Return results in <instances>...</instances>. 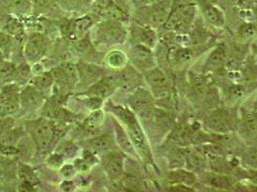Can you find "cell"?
<instances>
[{"instance_id":"6da1fadb","label":"cell","mask_w":257,"mask_h":192,"mask_svg":"<svg viewBox=\"0 0 257 192\" xmlns=\"http://www.w3.org/2000/svg\"><path fill=\"white\" fill-rule=\"evenodd\" d=\"M32 136L40 151H46L55 136L54 125L47 120H39L32 124Z\"/></svg>"},{"instance_id":"7a4b0ae2","label":"cell","mask_w":257,"mask_h":192,"mask_svg":"<svg viewBox=\"0 0 257 192\" xmlns=\"http://www.w3.org/2000/svg\"><path fill=\"white\" fill-rule=\"evenodd\" d=\"M123 123L127 126L129 138L132 144L135 145L136 149L140 152L141 155H143L147 158H151V149L148 144L147 138L143 130L141 129L140 124L135 118V116H131L127 120H124Z\"/></svg>"},{"instance_id":"3957f363","label":"cell","mask_w":257,"mask_h":192,"mask_svg":"<svg viewBox=\"0 0 257 192\" xmlns=\"http://www.w3.org/2000/svg\"><path fill=\"white\" fill-rule=\"evenodd\" d=\"M97 36L104 44H117L123 42L126 33L119 24L114 22H109L98 26Z\"/></svg>"},{"instance_id":"277c9868","label":"cell","mask_w":257,"mask_h":192,"mask_svg":"<svg viewBox=\"0 0 257 192\" xmlns=\"http://www.w3.org/2000/svg\"><path fill=\"white\" fill-rule=\"evenodd\" d=\"M47 48V38L43 34L34 33L30 35L25 48H24V54L25 57L30 60H37L40 59L46 52Z\"/></svg>"},{"instance_id":"5b68a950","label":"cell","mask_w":257,"mask_h":192,"mask_svg":"<svg viewBox=\"0 0 257 192\" xmlns=\"http://www.w3.org/2000/svg\"><path fill=\"white\" fill-rule=\"evenodd\" d=\"M117 84L123 90H133L141 84V75L133 68L126 66L118 73L117 79Z\"/></svg>"},{"instance_id":"8992f818","label":"cell","mask_w":257,"mask_h":192,"mask_svg":"<svg viewBox=\"0 0 257 192\" xmlns=\"http://www.w3.org/2000/svg\"><path fill=\"white\" fill-rule=\"evenodd\" d=\"M105 170L110 179L117 180L123 174V156L118 152H112L106 156Z\"/></svg>"},{"instance_id":"52a82bcc","label":"cell","mask_w":257,"mask_h":192,"mask_svg":"<svg viewBox=\"0 0 257 192\" xmlns=\"http://www.w3.org/2000/svg\"><path fill=\"white\" fill-rule=\"evenodd\" d=\"M76 68L82 83L86 84H94L101 78L103 73V70L99 66L87 62H79Z\"/></svg>"},{"instance_id":"ba28073f","label":"cell","mask_w":257,"mask_h":192,"mask_svg":"<svg viewBox=\"0 0 257 192\" xmlns=\"http://www.w3.org/2000/svg\"><path fill=\"white\" fill-rule=\"evenodd\" d=\"M230 116L225 110L214 112L207 120L208 126L215 132H226L230 130Z\"/></svg>"},{"instance_id":"9c48e42d","label":"cell","mask_w":257,"mask_h":192,"mask_svg":"<svg viewBox=\"0 0 257 192\" xmlns=\"http://www.w3.org/2000/svg\"><path fill=\"white\" fill-rule=\"evenodd\" d=\"M43 99L41 90L36 88L34 86H28L20 94V103L24 108H36L38 107Z\"/></svg>"},{"instance_id":"30bf717a","label":"cell","mask_w":257,"mask_h":192,"mask_svg":"<svg viewBox=\"0 0 257 192\" xmlns=\"http://www.w3.org/2000/svg\"><path fill=\"white\" fill-rule=\"evenodd\" d=\"M152 101V96L148 92L144 90H139L135 92L134 96H132L131 105L135 110L145 112L152 108H151Z\"/></svg>"},{"instance_id":"8fae6325","label":"cell","mask_w":257,"mask_h":192,"mask_svg":"<svg viewBox=\"0 0 257 192\" xmlns=\"http://www.w3.org/2000/svg\"><path fill=\"white\" fill-rule=\"evenodd\" d=\"M132 57L134 62L141 68H148L153 64L151 51L145 46H138L133 49Z\"/></svg>"},{"instance_id":"7c38bea8","label":"cell","mask_w":257,"mask_h":192,"mask_svg":"<svg viewBox=\"0 0 257 192\" xmlns=\"http://www.w3.org/2000/svg\"><path fill=\"white\" fill-rule=\"evenodd\" d=\"M114 82L115 81L110 78H104V79L98 80L92 86V88L87 94H89L92 97H98V98L105 97L112 92Z\"/></svg>"},{"instance_id":"4fadbf2b","label":"cell","mask_w":257,"mask_h":192,"mask_svg":"<svg viewBox=\"0 0 257 192\" xmlns=\"http://www.w3.org/2000/svg\"><path fill=\"white\" fill-rule=\"evenodd\" d=\"M146 78L149 82V84L152 86L154 90L165 92L167 84H168V79L162 70L158 68H153L150 72H147Z\"/></svg>"},{"instance_id":"5bb4252c","label":"cell","mask_w":257,"mask_h":192,"mask_svg":"<svg viewBox=\"0 0 257 192\" xmlns=\"http://www.w3.org/2000/svg\"><path fill=\"white\" fill-rule=\"evenodd\" d=\"M226 60L225 49L223 46L216 48L205 64V70H214L223 66Z\"/></svg>"},{"instance_id":"9a60e30c","label":"cell","mask_w":257,"mask_h":192,"mask_svg":"<svg viewBox=\"0 0 257 192\" xmlns=\"http://www.w3.org/2000/svg\"><path fill=\"white\" fill-rule=\"evenodd\" d=\"M116 136H117V144L128 154H135L134 152V145L131 142L129 136L125 132V131L121 128V126L116 124Z\"/></svg>"},{"instance_id":"2e32d148","label":"cell","mask_w":257,"mask_h":192,"mask_svg":"<svg viewBox=\"0 0 257 192\" xmlns=\"http://www.w3.org/2000/svg\"><path fill=\"white\" fill-rule=\"evenodd\" d=\"M104 116L100 110H94L93 114H91L83 122V127L90 132H94L96 129L99 128L101 123L103 122Z\"/></svg>"},{"instance_id":"e0dca14e","label":"cell","mask_w":257,"mask_h":192,"mask_svg":"<svg viewBox=\"0 0 257 192\" xmlns=\"http://www.w3.org/2000/svg\"><path fill=\"white\" fill-rule=\"evenodd\" d=\"M169 178L172 182L182 184H193L196 180L195 176L184 170H176L170 173Z\"/></svg>"},{"instance_id":"ac0fdd59","label":"cell","mask_w":257,"mask_h":192,"mask_svg":"<svg viewBox=\"0 0 257 192\" xmlns=\"http://www.w3.org/2000/svg\"><path fill=\"white\" fill-rule=\"evenodd\" d=\"M54 82V78L51 72H44L36 76L33 81V86L39 90H46L49 88Z\"/></svg>"},{"instance_id":"d6986e66","label":"cell","mask_w":257,"mask_h":192,"mask_svg":"<svg viewBox=\"0 0 257 192\" xmlns=\"http://www.w3.org/2000/svg\"><path fill=\"white\" fill-rule=\"evenodd\" d=\"M14 101H20V94L16 86H7L3 88L0 92V105L10 103Z\"/></svg>"},{"instance_id":"ffe728a7","label":"cell","mask_w":257,"mask_h":192,"mask_svg":"<svg viewBox=\"0 0 257 192\" xmlns=\"http://www.w3.org/2000/svg\"><path fill=\"white\" fill-rule=\"evenodd\" d=\"M90 145L95 152L106 151L112 145V138L108 134L98 136L90 142Z\"/></svg>"},{"instance_id":"44dd1931","label":"cell","mask_w":257,"mask_h":192,"mask_svg":"<svg viewBox=\"0 0 257 192\" xmlns=\"http://www.w3.org/2000/svg\"><path fill=\"white\" fill-rule=\"evenodd\" d=\"M22 129H10L0 136V144L2 145H14L22 136Z\"/></svg>"},{"instance_id":"7402d4cb","label":"cell","mask_w":257,"mask_h":192,"mask_svg":"<svg viewBox=\"0 0 257 192\" xmlns=\"http://www.w3.org/2000/svg\"><path fill=\"white\" fill-rule=\"evenodd\" d=\"M107 62L109 64L110 66L115 68H122L126 64V57L120 51H113L108 55Z\"/></svg>"},{"instance_id":"603a6c76","label":"cell","mask_w":257,"mask_h":192,"mask_svg":"<svg viewBox=\"0 0 257 192\" xmlns=\"http://www.w3.org/2000/svg\"><path fill=\"white\" fill-rule=\"evenodd\" d=\"M207 182L210 184L211 186L217 188L227 190L231 186V180L222 175H210L207 178Z\"/></svg>"},{"instance_id":"cb8c5ba5","label":"cell","mask_w":257,"mask_h":192,"mask_svg":"<svg viewBox=\"0 0 257 192\" xmlns=\"http://www.w3.org/2000/svg\"><path fill=\"white\" fill-rule=\"evenodd\" d=\"M243 122L246 131L249 134H255L256 131V116L254 112H246L243 114Z\"/></svg>"},{"instance_id":"d4e9b609","label":"cell","mask_w":257,"mask_h":192,"mask_svg":"<svg viewBox=\"0 0 257 192\" xmlns=\"http://www.w3.org/2000/svg\"><path fill=\"white\" fill-rule=\"evenodd\" d=\"M205 16L207 20L210 22L211 24H215L217 26H222L223 24V16L222 12H220L218 9L214 7H208L204 10Z\"/></svg>"},{"instance_id":"484cf974","label":"cell","mask_w":257,"mask_h":192,"mask_svg":"<svg viewBox=\"0 0 257 192\" xmlns=\"http://www.w3.org/2000/svg\"><path fill=\"white\" fill-rule=\"evenodd\" d=\"M168 11H169V7L167 4L161 5L156 10H154L152 14V22L153 24L159 25L163 24L167 18V16L169 12Z\"/></svg>"},{"instance_id":"4316f807","label":"cell","mask_w":257,"mask_h":192,"mask_svg":"<svg viewBox=\"0 0 257 192\" xmlns=\"http://www.w3.org/2000/svg\"><path fill=\"white\" fill-rule=\"evenodd\" d=\"M17 74V68L11 62L2 60L0 62V78L7 79Z\"/></svg>"},{"instance_id":"83f0119b","label":"cell","mask_w":257,"mask_h":192,"mask_svg":"<svg viewBox=\"0 0 257 192\" xmlns=\"http://www.w3.org/2000/svg\"><path fill=\"white\" fill-rule=\"evenodd\" d=\"M139 38L146 46H153L156 42L155 33L151 29H142L139 32Z\"/></svg>"},{"instance_id":"f1b7e54d","label":"cell","mask_w":257,"mask_h":192,"mask_svg":"<svg viewBox=\"0 0 257 192\" xmlns=\"http://www.w3.org/2000/svg\"><path fill=\"white\" fill-rule=\"evenodd\" d=\"M192 58V54L191 51L189 49H183V48H178L176 49L173 52V60L176 62V64H184L188 60H191Z\"/></svg>"},{"instance_id":"f546056e","label":"cell","mask_w":257,"mask_h":192,"mask_svg":"<svg viewBox=\"0 0 257 192\" xmlns=\"http://www.w3.org/2000/svg\"><path fill=\"white\" fill-rule=\"evenodd\" d=\"M20 101H14L10 103H6L3 105H0V116H9L10 114H15L20 108Z\"/></svg>"},{"instance_id":"4dcf8cb0","label":"cell","mask_w":257,"mask_h":192,"mask_svg":"<svg viewBox=\"0 0 257 192\" xmlns=\"http://www.w3.org/2000/svg\"><path fill=\"white\" fill-rule=\"evenodd\" d=\"M30 7V2L28 0H11V9L15 12H28Z\"/></svg>"},{"instance_id":"1f68e13d","label":"cell","mask_w":257,"mask_h":192,"mask_svg":"<svg viewBox=\"0 0 257 192\" xmlns=\"http://www.w3.org/2000/svg\"><path fill=\"white\" fill-rule=\"evenodd\" d=\"M191 80H192V84H193L194 88L196 90V92L199 94H204L205 90H206L205 78L199 76V75H195V76H192Z\"/></svg>"},{"instance_id":"d6a6232c","label":"cell","mask_w":257,"mask_h":192,"mask_svg":"<svg viewBox=\"0 0 257 192\" xmlns=\"http://www.w3.org/2000/svg\"><path fill=\"white\" fill-rule=\"evenodd\" d=\"M19 178H20L21 182L22 180H28V182H33V180L35 179V176H34L32 170L30 168L24 166V164H22L20 166V169H19Z\"/></svg>"},{"instance_id":"836d02e7","label":"cell","mask_w":257,"mask_h":192,"mask_svg":"<svg viewBox=\"0 0 257 192\" xmlns=\"http://www.w3.org/2000/svg\"><path fill=\"white\" fill-rule=\"evenodd\" d=\"M91 24H92V22H91L90 18H84L75 22V24H73V30H75L78 33H82L84 31H86Z\"/></svg>"},{"instance_id":"e575fe53","label":"cell","mask_w":257,"mask_h":192,"mask_svg":"<svg viewBox=\"0 0 257 192\" xmlns=\"http://www.w3.org/2000/svg\"><path fill=\"white\" fill-rule=\"evenodd\" d=\"M22 32V25L17 22H12L7 25L6 27V33L10 36H18Z\"/></svg>"},{"instance_id":"d590c367","label":"cell","mask_w":257,"mask_h":192,"mask_svg":"<svg viewBox=\"0 0 257 192\" xmlns=\"http://www.w3.org/2000/svg\"><path fill=\"white\" fill-rule=\"evenodd\" d=\"M14 120L8 116H3L0 118V136L8 130L12 129Z\"/></svg>"},{"instance_id":"8d00e7d4","label":"cell","mask_w":257,"mask_h":192,"mask_svg":"<svg viewBox=\"0 0 257 192\" xmlns=\"http://www.w3.org/2000/svg\"><path fill=\"white\" fill-rule=\"evenodd\" d=\"M245 160L247 162L248 164L252 166L253 168L256 166V151L255 149H250L247 154L245 155Z\"/></svg>"},{"instance_id":"74e56055","label":"cell","mask_w":257,"mask_h":192,"mask_svg":"<svg viewBox=\"0 0 257 192\" xmlns=\"http://www.w3.org/2000/svg\"><path fill=\"white\" fill-rule=\"evenodd\" d=\"M0 149L7 156H11V155H15V154L19 153V149L16 148L14 145H2V144H0Z\"/></svg>"},{"instance_id":"f35d334b","label":"cell","mask_w":257,"mask_h":192,"mask_svg":"<svg viewBox=\"0 0 257 192\" xmlns=\"http://www.w3.org/2000/svg\"><path fill=\"white\" fill-rule=\"evenodd\" d=\"M48 164H49V166H51L53 168H60L62 166V164H63L62 156L57 155V154L52 155V156L48 158Z\"/></svg>"},{"instance_id":"ab89813d","label":"cell","mask_w":257,"mask_h":192,"mask_svg":"<svg viewBox=\"0 0 257 192\" xmlns=\"http://www.w3.org/2000/svg\"><path fill=\"white\" fill-rule=\"evenodd\" d=\"M12 40V36L6 32H0V50L1 48L7 46Z\"/></svg>"},{"instance_id":"60d3db41","label":"cell","mask_w":257,"mask_h":192,"mask_svg":"<svg viewBox=\"0 0 257 192\" xmlns=\"http://www.w3.org/2000/svg\"><path fill=\"white\" fill-rule=\"evenodd\" d=\"M19 188L21 192H34L33 182L28 180H22Z\"/></svg>"},{"instance_id":"b9f144b4","label":"cell","mask_w":257,"mask_h":192,"mask_svg":"<svg viewBox=\"0 0 257 192\" xmlns=\"http://www.w3.org/2000/svg\"><path fill=\"white\" fill-rule=\"evenodd\" d=\"M240 33L243 36H252L255 33V28L251 25H245V26L241 27Z\"/></svg>"},{"instance_id":"7bdbcfd3","label":"cell","mask_w":257,"mask_h":192,"mask_svg":"<svg viewBox=\"0 0 257 192\" xmlns=\"http://www.w3.org/2000/svg\"><path fill=\"white\" fill-rule=\"evenodd\" d=\"M89 166H90V164L87 160H85L84 158L83 160H77L75 162V168H77L79 171H82V172H85V171L89 170Z\"/></svg>"},{"instance_id":"ee69618b","label":"cell","mask_w":257,"mask_h":192,"mask_svg":"<svg viewBox=\"0 0 257 192\" xmlns=\"http://www.w3.org/2000/svg\"><path fill=\"white\" fill-rule=\"evenodd\" d=\"M101 106V99L98 97H92L88 102V107L92 110H97Z\"/></svg>"},{"instance_id":"f6af8a7d","label":"cell","mask_w":257,"mask_h":192,"mask_svg":"<svg viewBox=\"0 0 257 192\" xmlns=\"http://www.w3.org/2000/svg\"><path fill=\"white\" fill-rule=\"evenodd\" d=\"M59 4L66 9H72L75 7L77 0H58Z\"/></svg>"},{"instance_id":"bcb514c9","label":"cell","mask_w":257,"mask_h":192,"mask_svg":"<svg viewBox=\"0 0 257 192\" xmlns=\"http://www.w3.org/2000/svg\"><path fill=\"white\" fill-rule=\"evenodd\" d=\"M61 172L65 177H71L74 174V168H72V166L70 164H67L62 168Z\"/></svg>"},{"instance_id":"7dc6e473","label":"cell","mask_w":257,"mask_h":192,"mask_svg":"<svg viewBox=\"0 0 257 192\" xmlns=\"http://www.w3.org/2000/svg\"><path fill=\"white\" fill-rule=\"evenodd\" d=\"M35 4L41 9L47 8L48 5V0H35Z\"/></svg>"},{"instance_id":"c3c4849f","label":"cell","mask_w":257,"mask_h":192,"mask_svg":"<svg viewBox=\"0 0 257 192\" xmlns=\"http://www.w3.org/2000/svg\"><path fill=\"white\" fill-rule=\"evenodd\" d=\"M97 3L99 6H101L103 8H108L111 6L112 0H97Z\"/></svg>"},{"instance_id":"681fc988","label":"cell","mask_w":257,"mask_h":192,"mask_svg":"<svg viewBox=\"0 0 257 192\" xmlns=\"http://www.w3.org/2000/svg\"><path fill=\"white\" fill-rule=\"evenodd\" d=\"M173 190H184V192H191V190H189L187 186H177L172 188Z\"/></svg>"},{"instance_id":"f907efd6","label":"cell","mask_w":257,"mask_h":192,"mask_svg":"<svg viewBox=\"0 0 257 192\" xmlns=\"http://www.w3.org/2000/svg\"><path fill=\"white\" fill-rule=\"evenodd\" d=\"M135 3H137V4H142V3H144L146 0H133Z\"/></svg>"},{"instance_id":"816d5d0a","label":"cell","mask_w":257,"mask_h":192,"mask_svg":"<svg viewBox=\"0 0 257 192\" xmlns=\"http://www.w3.org/2000/svg\"><path fill=\"white\" fill-rule=\"evenodd\" d=\"M3 60H4V55H3L2 51L0 50V62H2Z\"/></svg>"},{"instance_id":"f5cc1de1","label":"cell","mask_w":257,"mask_h":192,"mask_svg":"<svg viewBox=\"0 0 257 192\" xmlns=\"http://www.w3.org/2000/svg\"><path fill=\"white\" fill-rule=\"evenodd\" d=\"M2 22H3V14H2V12L0 11V26H1Z\"/></svg>"}]
</instances>
